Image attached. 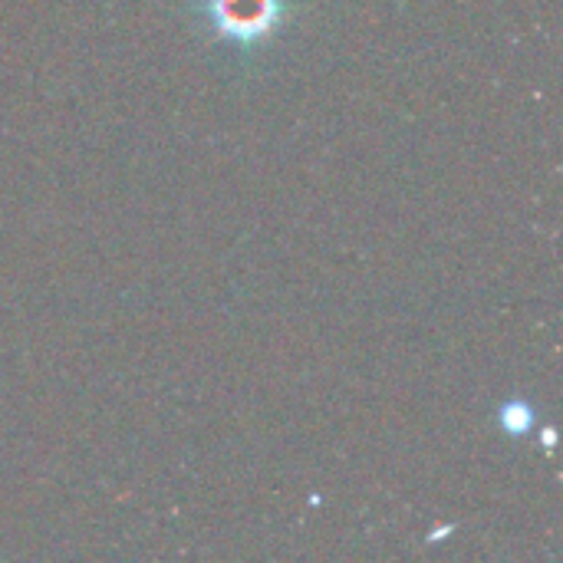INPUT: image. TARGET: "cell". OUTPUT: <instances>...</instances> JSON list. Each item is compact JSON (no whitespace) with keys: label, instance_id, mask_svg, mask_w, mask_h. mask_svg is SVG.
Instances as JSON below:
<instances>
[{"label":"cell","instance_id":"1","mask_svg":"<svg viewBox=\"0 0 563 563\" xmlns=\"http://www.w3.org/2000/svg\"><path fill=\"white\" fill-rule=\"evenodd\" d=\"M195 10L211 36L241 49L267 43L287 20V0H201Z\"/></svg>","mask_w":563,"mask_h":563},{"label":"cell","instance_id":"2","mask_svg":"<svg viewBox=\"0 0 563 563\" xmlns=\"http://www.w3.org/2000/svg\"><path fill=\"white\" fill-rule=\"evenodd\" d=\"M501 426H505L511 435H525V432L534 426L531 406H525V402H505V406H501Z\"/></svg>","mask_w":563,"mask_h":563}]
</instances>
